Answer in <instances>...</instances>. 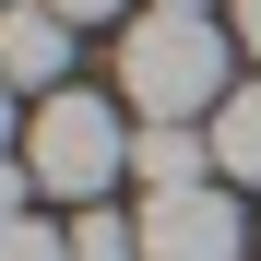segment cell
Returning <instances> with one entry per match:
<instances>
[{
    "label": "cell",
    "mask_w": 261,
    "mask_h": 261,
    "mask_svg": "<svg viewBox=\"0 0 261 261\" xmlns=\"http://www.w3.org/2000/svg\"><path fill=\"white\" fill-rule=\"evenodd\" d=\"M60 71H71V24L48 0H0V83H48L60 95Z\"/></svg>",
    "instance_id": "4"
},
{
    "label": "cell",
    "mask_w": 261,
    "mask_h": 261,
    "mask_svg": "<svg viewBox=\"0 0 261 261\" xmlns=\"http://www.w3.org/2000/svg\"><path fill=\"white\" fill-rule=\"evenodd\" d=\"M154 12H214V0H154Z\"/></svg>",
    "instance_id": "13"
},
{
    "label": "cell",
    "mask_w": 261,
    "mask_h": 261,
    "mask_svg": "<svg viewBox=\"0 0 261 261\" xmlns=\"http://www.w3.org/2000/svg\"><path fill=\"white\" fill-rule=\"evenodd\" d=\"M48 12H60V24H107L119 0H48Z\"/></svg>",
    "instance_id": "11"
},
{
    "label": "cell",
    "mask_w": 261,
    "mask_h": 261,
    "mask_svg": "<svg viewBox=\"0 0 261 261\" xmlns=\"http://www.w3.org/2000/svg\"><path fill=\"white\" fill-rule=\"evenodd\" d=\"M0 143H12V83H0Z\"/></svg>",
    "instance_id": "12"
},
{
    "label": "cell",
    "mask_w": 261,
    "mask_h": 261,
    "mask_svg": "<svg viewBox=\"0 0 261 261\" xmlns=\"http://www.w3.org/2000/svg\"><path fill=\"white\" fill-rule=\"evenodd\" d=\"M0 261H71V238H60V226H36V214H24V226H0Z\"/></svg>",
    "instance_id": "8"
},
{
    "label": "cell",
    "mask_w": 261,
    "mask_h": 261,
    "mask_svg": "<svg viewBox=\"0 0 261 261\" xmlns=\"http://www.w3.org/2000/svg\"><path fill=\"white\" fill-rule=\"evenodd\" d=\"M71 261H143V226H119V214H83V226H71Z\"/></svg>",
    "instance_id": "7"
},
{
    "label": "cell",
    "mask_w": 261,
    "mask_h": 261,
    "mask_svg": "<svg viewBox=\"0 0 261 261\" xmlns=\"http://www.w3.org/2000/svg\"><path fill=\"white\" fill-rule=\"evenodd\" d=\"M130 178H143V202H154V190H202V178H214V130H190V119L130 130Z\"/></svg>",
    "instance_id": "5"
},
{
    "label": "cell",
    "mask_w": 261,
    "mask_h": 261,
    "mask_svg": "<svg viewBox=\"0 0 261 261\" xmlns=\"http://www.w3.org/2000/svg\"><path fill=\"white\" fill-rule=\"evenodd\" d=\"M238 238H249V226H238V202L214 190V178L143 202V261H238Z\"/></svg>",
    "instance_id": "3"
},
{
    "label": "cell",
    "mask_w": 261,
    "mask_h": 261,
    "mask_svg": "<svg viewBox=\"0 0 261 261\" xmlns=\"http://www.w3.org/2000/svg\"><path fill=\"white\" fill-rule=\"evenodd\" d=\"M202 130H214V178H261V83H238Z\"/></svg>",
    "instance_id": "6"
},
{
    "label": "cell",
    "mask_w": 261,
    "mask_h": 261,
    "mask_svg": "<svg viewBox=\"0 0 261 261\" xmlns=\"http://www.w3.org/2000/svg\"><path fill=\"white\" fill-rule=\"evenodd\" d=\"M24 166H36V190H60V202H107L119 166H130V130H119V107L95 83H60V95L36 107V130H24Z\"/></svg>",
    "instance_id": "2"
},
{
    "label": "cell",
    "mask_w": 261,
    "mask_h": 261,
    "mask_svg": "<svg viewBox=\"0 0 261 261\" xmlns=\"http://www.w3.org/2000/svg\"><path fill=\"white\" fill-rule=\"evenodd\" d=\"M119 95H130V119H214L238 95L226 83V36H214V12H143L119 36Z\"/></svg>",
    "instance_id": "1"
},
{
    "label": "cell",
    "mask_w": 261,
    "mask_h": 261,
    "mask_svg": "<svg viewBox=\"0 0 261 261\" xmlns=\"http://www.w3.org/2000/svg\"><path fill=\"white\" fill-rule=\"evenodd\" d=\"M226 24H238V48L261 60V0H226Z\"/></svg>",
    "instance_id": "10"
},
{
    "label": "cell",
    "mask_w": 261,
    "mask_h": 261,
    "mask_svg": "<svg viewBox=\"0 0 261 261\" xmlns=\"http://www.w3.org/2000/svg\"><path fill=\"white\" fill-rule=\"evenodd\" d=\"M24 190H36V166H12V154H0V226H24Z\"/></svg>",
    "instance_id": "9"
}]
</instances>
